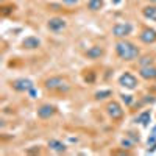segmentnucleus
Returning a JSON list of instances; mask_svg holds the SVG:
<instances>
[{"instance_id":"obj_2","label":"nucleus","mask_w":156,"mask_h":156,"mask_svg":"<svg viewBox=\"0 0 156 156\" xmlns=\"http://www.w3.org/2000/svg\"><path fill=\"white\" fill-rule=\"evenodd\" d=\"M42 87L48 94H58V95H66L72 89V84L67 76L64 75H50L42 80Z\"/></svg>"},{"instance_id":"obj_8","label":"nucleus","mask_w":156,"mask_h":156,"mask_svg":"<svg viewBox=\"0 0 156 156\" xmlns=\"http://www.w3.org/2000/svg\"><path fill=\"white\" fill-rule=\"evenodd\" d=\"M106 55V47L103 44H94L87 47L84 51H83V56L87 59V61H98V59H103Z\"/></svg>"},{"instance_id":"obj_1","label":"nucleus","mask_w":156,"mask_h":156,"mask_svg":"<svg viewBox=\"0 0 156 156\" xmlns=\"http://www.w3.org/2000/svg\"><path fill=\"white\" fill-rule=\"evenodd\" d=\"M114 53L117 59H120L123 62H133V61H137V58L142 55V51L136 42L129 41L126 37V39H115Z\"/></svg>"},{"instance_id":"obj_16","label":"nucleus","mask_w":156,"mask_h":156,"mask_svg":"<svg viewBox=\"0 0 156 156\" xmlns=\"http://www.w3.org/2000/svg\"><path fill=\"white\" fill-rule=\"evenodd\" d=\"M154 64V56L153 55H140L137 58V66L139 67H145V66H151Z\"/></svg>"},{"instance_id":"obj_10","label":"nucleus","mask_w":156,"mask_h":156,"mask_svg":"<svg viewBox=\"0 0 156 156\" xmlns=\"http://www.w3.org/2000/svg\"><path fill=\"white\" fill-rule=\"evenodd\" d=\"M9 86L12 90H16L19 94H28V90L34 87V83L30 78H25V76H20V78H14V80L9 81Z\"/></svg>"},{"instance_id":"obj_22","label":"nucleus","mask_w":156,"mask_h":156,"mask_svg":"<svg viewBox=\"0 0 156 156\" xmlns=\"http://www.w3.org/2000/svg\"><path fill=\"white\" fill-rule=\"evenodd\" d=\"M147 3H153V5H156V0H147Z\"/></svg>"},{"instance_id":"obj_7","label":"nucleus","mask_w":156,"mask_h":156,"mask_svg":"<svg viewBox=\"0 0 156 156\" xmlns=\"http://www.w3.org/2000/svg\"><path fill=\"white\" fill-rule=\"evenodd\" d=\"M117 84L123 89H126V90H134L139 86V78L131 72H123V73L119 75V78H117Z\"/></svg>"},{"instance_id":"obj_17","label":"nucleus","mask_w":156,"mask_h":156,"mask_svg":"<svg viewBox=\"0 0 156 156\" xmlns=\"http://www.w3.org/2000/svg\"><path fill=\"white\" fill-rule=\"evenodd\" d=\"M112 97V90L111 89H101V90H97V92L94 94V98L98 101V100H106Z\"/></svg>"},{"instance_id":"obj_3","label":"nucleus","mask_w":156,"mask_h":156,"mask_svg":"<svg viewBox=\"0 0 156 156\" xmlns=\"http://www.w3.org/2000/svg\"><path fill=\"white\" fill-rule=\"evenodd\" d=\"M103 111L108 115V119L112 120V122H120L123 117H125V111H123V106L120 105L117 100H108L103 106Z\"/></svg>"},{"instance_id":"obj_13","label":"nucleus","mask_w":156,"mask_h":156,"mask_svg":"<svg viewBox=\"0 0 156 156\" xmlns=\"http://www.w3.org/2000/svg\"><path fill=\"white\" fill-rule=\"evenodd\" d=\"M47 148H48L50 151L56 153V154H61V153H66V151H67V145L64 144L61 139H55V137L47 140Z\"/></svg>"},{"instance_id":"obj_20","label":"nucleus","mask_w":156,"mask_h":156,"mask_svg":"<svg viewBox=\"0 0 156 156\" xmlns=\"http://www.w3.org/2000/svg\"><path fill=\"white\" fill-rule=\"evenodd\" d=\"M122 147L123 148H133L134 147V142H131L128 137L126 139H122Z\"/></svg>"},{"instance_id":"obj_12","label":"nucleus","mask_w":156,"mask_h":156,"mask_svg":"<svg viewBox=\"0 0 156 156\" xmlns=\"http://www.w3.org/2000/svg\"><path fill=\"white\" fill-rule=\"evenodd\" d=\"M137 75H139L140 80L156 81V64L145 66V67H139V69H137Z\"/></svg>"},{"instance_id":"obj_4","label":"nucleus","mask_w":156,"mask_h":156,"mask_svg":"<svg viewBox=\"0 0 156 156\" xmlns=\"http://www.w3.org/2000/svg\"><path fill=\"white\" fill-rule=\"evenodd\" d=\"M134 25L131 22H117L111 27V36L114 39H126L133 34Z\"/></svg>"},{"instance_id":"obj_11","label":"nucleus","mask_w":156,"mask_h":156,"mask_svg":"<svg viewBox=\"0 0 156 156\" xmlns=\"http://www.w3.org/2000/svg\"><path fill=\"white\" fill-rule=\"evenodd\" d=\"M41 47H42L41 37H37V36H34V34H30V36H27V37H23L22 42H20V48L25 50V51H33V50L41 48Z\"/></svg>"},{"instance_id":"obj_15","label":"nucleus","mask_w":156,"mask_h":156,"mask_svg":"<svg viewBox=\"0 0 156 156\" xmlns=\"http://www.w3.org/2000/svg\"><path fill=\"white\" fill-rule=\"evenodd\" d=\"M105 6V0H87L86 2V8L90 12H98Z\"/></svg>"},{"instance_id":"obj_19","label":"nucleus","mask_w":156,"mask_h":156,"mask_svg":"<svg viewBox=\"0 0 156 156\" xmlns=\"http://www.w3.org/2000/svg\"><path fill=\"white\" fill-rule=\"evenodd\" d=\"M61 3L64 6H76L80 3V0H61Z\"/></svg>"},{"instance_id":"obj_9","label":"nucleus","mask_w":156,"mask_h":156,"mask_svg":"<svg viewBox=\"0 0 156 156\" xmlns=\"http://www.w3.org/2000/svg\"><path fill=\"white\" fill-rule=\"evenodd\" d=\"M137 39H139V42L144 44V45L156 44V28L148 27V25H142L139 33H137Z\"/></svg>"},{"instance_id":"obj_6","label":"nucleus","mask_w":156,"mask_h":156,"mask_svg":"<svg viewBox=\"0 0 156 156\" xmlns=\"http://www.w3.org/2000/svg\"><path fill=\"white\" fill-rule=\"evenodd\" d=\"M58 114V106L53 105V103H41L37 108H36V117L39 120H50V119H53V117Z\"/></svg>"},{"instance_id":"obj_5","label":"nucleus","mask_w":156,"mask_h":156,"mask_svg":"<svg viewBox=\"0 0 156 156\" xmlns=\"http://www.w3.org/2000/svg\"><path fill=\"white\" fill-rule=\"evenodd\" d=\"M67 20L61 17V16H51L47 19L45 22V28L50 31V33H53V34H61L62 31H66L67 30Z\"/></svg>"},{"instance_id":"obj_18","label":"nucleus","mask_w":156,"mask_h":156,"mask_svg":"<svg viewBox=\"0 0 156 156\" xmlns=\"http://www.w3.org/2000/svg\"><path fill=\"white\" fill-rule=\"evenodd\" d=\"M150 115H151V112H150V111H144V112H140V114L136 117V122H139V123H142L144 126H147V125H148V122H150Z\"/></svg>"},{"instance_id":"obj_14","label":"nucleus","mask_w":156,"mask_h":156,"mask_svg":"<svg viewBox=\"0 0 156 156\" xmlns=\"http://www.w3.org/2000/svg\"><path fill=\"white\" fill-rule=\"evenodd\" d=\"M140 14L145 20L150 22H156V5L153 3H145L144 6L140 8Z\"/></svg>"},{"instance_id":"obj_21","label":"nucleus","mask_w":156,"mask_h":156,"mask_svg":"<svg viewBox=\"0 0 156 156\" xmlns=\"http://www.w3.org/2000/svg\"><path fill=\"white\" fill-rule=\"evenodd\" d=\"M122 100H123V103H126V106H129V105H131V103H133V97L131 95H122Z\"/></svg>"}]
</instances>
